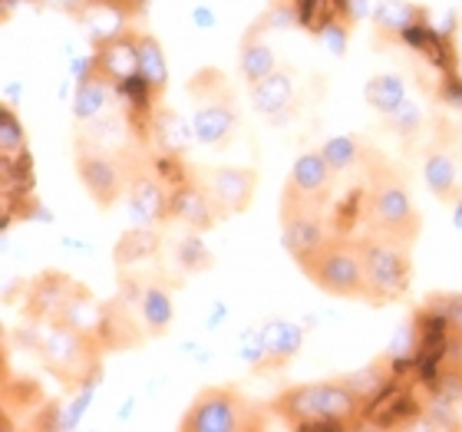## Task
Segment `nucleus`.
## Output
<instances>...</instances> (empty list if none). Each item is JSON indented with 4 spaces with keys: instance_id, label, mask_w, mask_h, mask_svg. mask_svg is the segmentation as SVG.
<instances>
[{
    "instance_id": "1",
    "label": "nucleus",
    "mask_w": 462,
    "mask_h": 432,
    "mask_svg": "<svg viewBox=\"0 0 462 432\" xmlns=\"http://www.w3.org/2000/svg\"><path fill=\"white\" fill-rule=\"evenodd\" d=\"M364 185H360V228L393 234V238L416 244L423 234V215L416 208L410 182L403 172L386 159L380 149L366 142L364 159Z\"/></svg>"
},
{
    "instance_id": "2",
    "label": "nucleus",
    "mask_w": 462,
    "mask_h": 432,
    "mask_svg": "<svg viewBox=\"0 0 462 432\" xmlns=\"http://www.w3.org/2000/svg\"><path fill=\"white\" fill-rule=\"evenodd\" d=\"M271 416L300 432H344L366 426V403L344 376L320 383H294L268 400Z\"/></svg>"
},
{
    "instance_id": "3",
    "label": "nucleus",
    "mask_w": 462,
    "mask_h": 432,
    "mask_svg": "<svg viewBox=\"0 0 462 432\" xmlns=\"http://www.w3.org/2000/svg\"><path fill=\"white\" fill-rule=\"evenodd\" d=\"M37 360L67 393H77L83 386H97L103 380V356L106 346L97 330L73 326L63 320L37 324Z\"/></svg>"
},
{
    "instance_id": "4",
    "label": "nucleus",
    "mask_w": 462,
    "mask_h": 432,
    "mask_svg": "<svg viewBox=\"0 0 462 432\" xmlns=\"http://www.w3.org/2000/svg\"><path fill=\"white\" fill-rule=\"evenodd\" d=\"M185 93L192 99L195 139H199L205 149L222 152L225 145H231V139L238 135V123H241L238 97H235L231 79L225 77L222 69L202 67L189 83H185Z\"/></svg>"
},
{
    "instance_id": "5",
    "label": "nucleus",
    "mask_w": 462,
    "mask_h": 432,
    "mask_svg": "<svg viewBox=\"0 0 462 432\" xmlns=\"http://www.w3.org/2000/svg\"><path fill=\"white\" fill-rule=\"evenodd\" d=\"M268 403H258L231 383L205 386L179 419V432H261L268 429Z\"/></svg>"
},
{
    "instance_id": "6",
    "label": "nucleus",
    "mask_w": 462,
    "mask_h": 432,
    "mask_svg": "<svg viewBox=\"0 0 462 432\" xmlns=\"http://www.w3.org/2000/svg\"><path fill=\"white\" fill-rule=\"evenodd\" d=\"M360 254H364V278H366V300L370 308H390L403 300L413 284V244L380 234V231H360Z\"/></svg>"
},
{
    "instance_id": "7",
    "label": "nucleus",
    "mask_w": 462,
    "mask_h": 432,
    "mask_svg": "<svg viewBox=\"0 0 462 432\" xmlns=\"http://www.w3.org/2000/svg\"><path fill=\"white\" fill-rule=\"evenodd\" d=\"M304 278L320 288L330 298L340 300H366V278H364V254H360V238L334 231L320 248L294 261Z\"/></svg>"
},
{
    "instance_id": "8",
    "label": "nucleus",
    "mask_w": 462,
    "mask_h": 432,
    "mask_svg": "<svg viewBox=\"0 0 462 432\" xmlns=\"http://www.w3.org/2000/svg\"><path fill=\"white\" fill-rule=\"evenodd\" d=\"M133 142L125 145H106L93 139V135L79 133L73 139V169H77L79 185L87 188L99 212H109L116 202H123L125 188H129V155Z\"/></svg>"
},
{
    "instance_id": "9",
    "label": "nucleus",
    "mask_w": 462,
    "mask_h": 432,
    "mask_svg": "<svg viewBox=\"0 0 462 432\" xmlns=\"http://www.w3.org/2000/svg\"><path fill=\"white\" fill-rule=\"evenodd\" d=\"M334 202H314L304 195H294L288 188H281V244L291 258L300 261L304 254H310L314 248H320L324 241L334 234V215H330Z\"/></svg>"
},
{
    "instance_id": "10",
    "label": "nucleus",
    "mask_w": 462,
    "mask_h": 432,
    "mask_svg": "<svg viewBox=\"0 0 462 432\" xmlns=\"http://www.w3.org/2000/svg\"><path fill=\"white\" fill-rule=\"evenodd\" d=\"M169 198H172V188L162 182V175L155 172L152 152L145 145L133 142L125 202H129L135 225H169Z\"/></svg>"
},
{
    "instance_id": "11",
    "label": "nucleus",
    "mask_w": 462,
    "mask_h": 432,
    "mask_svg": "<svg viewBox=\"0 0 462 432\" xmlns=\"http://www.w3.org/2000/svg\"><path fill=\"white\" fill-rule=\"evenodd\" d=\"M83 290L79 280H73L67 271L47 268L23 288V317L30 324H53L67 314V308Z\"/></svg>"
},
{
    "instance_id": "12",
    "label": "nucleus",
    "mask_w": 462,
    "mask_h": 432,
    "mask_svg": "<svg viewBox=\"0 0 462 432\" xmlns=\"http://www.w3.org/2000/svg\"><path fill=\"white\" fill-rule=\"evenodd\" d=\"M97 336L103 340L106 354H123V350H139L145 344V324L139 317L135 300L123 290H116V298L103 300V314H99Z\"/></svg>"
},
{
    "instance_id": "13",
    "label": "nucleus",
    "mask_w": 462,
    "mask_h": 432,
    "mask_svg": "<svg viewBox=\"0 0 462 432\" xmlns=\"http://www.w3.org/2000/svg\"><path fill=\"white\" fill-rule=\"evenodd\" d=\"M169 221H179V225H185L189 231H199V234L218 228L225 221L222 208H218V202L212 198L208 185L202 182L199 172L172 188V198H169Z\"/></svg>"
},
{
    "instance_id": "14",
    "label": "nucleus",
    "mask_w": 462,
    "mask_h": 432,
    "mask_svg": "<svg viewBox=\"0 0 462 432\" xmlns=\"http://www.w3.org/2000/svg\"><path fill=\"white\" fill-rule=\"evenodd\" d=\"M202 182L208 185L212 198L218 202L225 218L231 215H245L254 202L258 192V169L251 165H222V169H205Z\"/></svg>"
},
{
    "instance_id": "15",
    "label": "nucleus",
    "mask_w": 462,
    "mask_h": 432,
    "mask_svg": "<svg viewBox=\"0 0 462 432\" xmlns=\"http://www.w3.org/2000/svg\"><path fill=\"white\" fill-rule=\"evenodd\" d=\"M300 346H304V330L291 320H264L261 324V360L251 370L261 376L281 373L298 360Z\"/></svg>"
},
{
    "instance_id": "16",
    "label": "nucleus",
    "mask_w": 462,
    "mask_h": 432,
    "mask_svg": "<svg viewBox=\"0 0 462 432\" xmlns=\"http://www.w3.org/2000/svg\"><path fill=\"white\" fill-rule=\"evenodd\" d=\"M135 43H139V27L125 23L119 33H113L109 40L97 43V50H93L97 69L106 79H113L116 87H119L123 79L139 73V50H135Z\"/></svg>"
},
{
    "instance_id": "17",
    "label": "nucleus",
    "mask_w": 462,
    "mask_h": 432,
    "mask_svg": "<svg viewBox=\"0 0 462 432\" xmlns=\"http://www.w3.org/2000/svg\"><path fill=\"white\" fill-rule=\"evenodd\" d=\"M426 20H430V7H423V4H413V0H383L370 14L374 43L380 50L393 47V43L403 40L406 30L416 27V23H426Z\"/></svg>"
},
{
    "instance_id": "18",
    "label": "nucleus",
    "mask_w": 462,
    "mask_h": 432,
    "mask_svg": "<svg viewBox=\"0 0 462 432\" xmlns=\"http://www.w3.org/2000/svg\"><path fill=\"white\" fill-rule=\"evenodd\" d=\"M334 182H337V172L330 169L324 152L314 149V152H304L294 159L284 188L294 195H304V198H314V202H334Z\"/></svg>"
},
{
    "instance_id": "19",
    "label": "nucleus",
    "mask_w": 462,
    "mask_h": 432,
    "mask_svg": "<svg viewBox=\"0 0 462 432\" xmlns=\"http://www.w3.org/2000/svg\"><path fill=\"white\" fill-rule=\"evenodd\" d=\"M251 106L271 123L288 119L298 109V87H294V69L278 67L268 79H261L251 87Z\"/></svg>"
},
{
    "instance_id": "20",
    "label": "nucleus",
    "mask_w": 462,
    "mask_h": 432,
    "mask_svg": "<svg viewBox=\"0 0 462 432\" xmlns=\"http://www.w3.org/2000/svg\"><path fill=\"white\" fill-rule=\"evenodd\" d=\"M47 403V393L40 390L37 380H30V376H17L14 370H10V360L7 354H4V366H0V426L4 429H10V416L20 413V416H30L33 419V413H37L40 406Z\"/></svg>"
},
{
    "instance_id": "21",
    "label": "nucleus",
    "mask_w": 462,
    "mask_h": 432,
    "mask_svg": "<svg viewBox=\"0 0 462 432\" xmlns=\"http://www.w3.org/2000/svg\"><path fill=\"white\" fill-rule=\"evenodd\" d=\"M199 142L195 139V125L185 119L179 109L172 106H159L152 113V129H149V149L155 152H175V155H189V149Z\"/></svg>"
},
{
    "instance_id": "22",
    "label": "nucleus",
    "mask_w": 462,
    "mask_h": 432,
    "mask_svg": "<svg viewBox=\"0 0 462 432\" xmlns=\"http://www.w3.org/2000/svg\"><path fill=\"white\" fill-rule=\"evenodd\" d=\"M116 97V83L106 79L97 69L93 57H89V69L77 79V93H73V119L77 123H93L103 115V109L109 106V99Z\"/></svg>"
},
{
    "instance_id": "23",
    "label": "nucleus",
    "mask_w": 462,
    "mask_h": 432,
    "mask_svg": "<svg viewBox=\"0 0 462 432\" xmlns=\"http://www.w3.org/2000/svg\"><path fill=\"white\" fill-rule=\"evenodd\" d=\"M159 228L162 225H135V228H125L113 248L116 268L129 271L135 264H143V261L159 258V251H162V231Z\"/></svg>"
},
{
    "instance_id": "24",
    "label": "nucleus",
    "mask_w": 462,
    "mask_h": 432,
    "mask_svg": "<svg viewBox=\"0 0 462 432\" xmlns=\"http://www.w3.org/2000/svg\"><path fill=\"white\" fill-rule=\"evenodd\" d=\"M423 182L436 202H443V205L459 202L462 172H459V165H456L453 155L443 152V149H430V152L423 155Z\"/></svg>"
},
{
    "instance_id": "25",
    "label": "nucleus",
    "mask_w": 462,
    "mask_h": 432,
    "mask_svg": "<svg viewBox=\"0 0 462 432\" xmlns=\"http://www.w3.org/2000/svg\"><path fill=\"white\" fill-rule=\"evenodd\" d=\"M278 67L281 63H278V57H274V50L261 40V27L258 23H251L248 33L241 37V47H238V69H241V77H245V83L254 87V83H261V79H268Z\"/></svg>"
},
{
    "instance_id": "26",
    "label": "nucleus",
    "mask_w": 462,
    "mask_h": 432,
    "mask_svg": "<svg viewBox=\"0 0 462 432\" xmlns=\"http://www.w3.org/2000/svg\"><path fill=\"white\" fill-rule=\"evenodd\" d=\"M135 50H139V77L162 97L165 87H169V63H165V50H162V43H159V37L139 30Z\"/></svg>"
},
{
    "instance_id": "27",
    "label": "nucleus",
    "mask_w": 462,
    "mask_h": 432,
    "mask_svg": "<svg viewBox=\"0 0 462 432\" xmlns=\"http://www.w3.org/2000/svg\"><path fill=\"white\" fill-rule=\"evenodd\" d=\"M298 27L308 30L310 37H324V30L334 27L340 17V0H291Z\"/></svg>"
},
{
    "instance_id": "28",
    "label": "nucleus",
    "mask_w": 462,
    "mask_h": 432,
    "mask_svg": "<svg viewBox=\"0 0 462 432\" xmlns=\"http://www.w3.org/2000/svg\"><path fill=\"white\" fill-rule=\"evenodd\" d=\"M406 99L403 79L393 77V73H380V77H370L364 87V103L370 109H376L380 115L393 113L400 103Z\"/></svg>"
},
{
    "instance_id": "29",
    "label": "nucleus",
    "mask_w": 462,
    "mask_h": 432,
    "mask_svg": "<svg viewBox=\"0 0 462 432\" xmlns=\"http://www.w3.org/2000/svg\"><path fill=\"white\" fill-rule=\"evenodd\" d=\"M172 264L179 268V274H202L215 264L212 251L205 248V241L199 231H189L182 238L175 241L172 248Z\"/></svg>"
},
{
    "instance_id": "30",
    "label": "nucleus",
    "mask_w": 462,
    "mask_h": 432,
    "mask_svg": "<svg viewBox=\"0 0 462 432\" xmlns=\"http://www.w3.org/2000/svg\"><path fill=\"white\" fill-rule=\"evenodd\" d=\"M364 149H366V142L360 139V135H334V139H328V142L320 145L324 159H328L330 169H334L337 175L350 172V169H360Z\"/></svg>"
},
{
    "instance_id": "31",
    "label": "nucleus",
    "mask_w": 462,
    "mask_h": 432,
    "mask_svg": "<svg viewBox=\"0 0 462 432\" xmlns=\"http://www.w3.org/2000/svg\"><path fill=\"white\" fill-rule=\"evenodd\" d=\"M27 152V129L20 123V113L10 103H0V155Z\"/></svg>"
},
{
    "instance_id": "32",
    "label": "nucleus",
    "mask_w": 462,
    "mask_h": 432,
    "mask_svg": "<svg viewBox=\"0 0 462 432\" xmlns=\"http://www.w3.org/2000/svg\"><path fill=\"white\" fill-rule=\"evenodd\" d=\"M420 429H436V432H459L462 429V409L459 406L439 403V400H426L423 419Z\"/></svg>"
},
{
    "instance_id": "33",
    "label": "nucleus",
    "mask_w": 462,
    "mask_h": 432,
    "mask_svg": "<svg viewBox=\"0 0 462 432\" xmlns=\"http://www.w3.org/2000/svg\"><path fill=\"white\" fill-rule=\"evenodd\" d=\"M420 125H423V113H420V106H416L413 99H403L393 113H386V129L396 133L400 139H406V142L420 133Z\"/></svg>"
},
{
    "instance_id": "34",
    "label": "nucleus",
    "mask_w": 462,
    "mask_h": 432,
    "mask_svg": "<svg viewBox=\"0 0 462 432\" xmlns=\"http://www.w3.org/2000/svg\"><path fill=\"white\" fill-rule=\"evenodd\" d=\"M423 304L430 310H436L453 330H462V290H433Z\"/></svg>"
},
{
    "instance_id": "35",
    "label": "nucleus",
    "mask_w": 462,
    "mask_h": 432,
    "mask_svg": "<svg viewBox=\"0 0 462 432\" xmlns=\"http://www.w3.org/2000/svg\"><path fill=\"white\" fill-rule=\"evenodd\" d=\"M33 7H47V10H60V14H67V17H77L83 20L89 10L99 7V0H27ZM10 7H14V0H4V20H10Z\"/></svg>"
},
{
    "instance_id": "36",
    "label": "nucleus",
    "mask_w": 462,
    "mask_h": 432,
    "mask_svg": "<svg viewBox=\"0 0 462 432\" xmlns=\"http://www.w3.org/2000/svg\"><path fill=\"white\" fill-rule=\"evenodd\" d=\"M370 14H374V10H370V0H340V17H344V23H350V27L364 23Z\"/></svg>"
},
{
    "instance_id": "37",
    "label": "nucleus",
    "mask_w": 462,
    "mask_h": 432,
    "mask_svg": "<svg viewBox=\"0 0 462 432\" xmlns=\"http://www.w3.org/2000/svg\"><path fill=\"white\" fill-rule=\"evenodd\" d=\"M453 225L462 231V195H459V202L453 205Z\"/></svg>"
}]
</instances>
